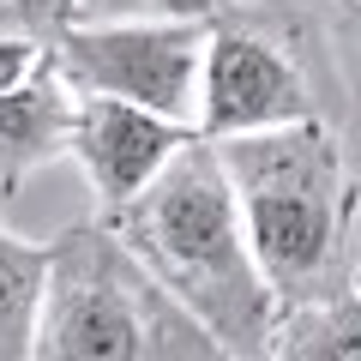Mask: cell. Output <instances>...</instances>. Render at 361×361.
Listing matches in <instances>:
<instances>
[{"mask_svg":"<svg viewBox=\"0 0 361 361\" xmlns=\"http://www.w3.org/2000/svg\"><path fill=\"white\" fill-rule=\"evenodd\" d=\"M235 193L247 247L283 307L361 289V187L337 121H289L211 139Z\"/></svg>","mask_w":361,"mask_h":361,"instance_id":"obj_1","label":"cell"},{"mask_svg":"<svg viewBox=\"0 0 361 361\" xmlns=\"http://www.w3.org/2000/svg\"><path fill=\"white\" fill-rule=\"evenodd\" d=\"M109 229L127 241V253L157 283L211 331L223 361L265 355L277 301L265 289L253 247H247L235 193L223 180V163L211 139H187L127 205L109 211Z\"/></svg>","mask_w":361,"mask_h":361,"instance_id":"obj_2","label":"cell"},{"mask_svg":"<svg viewBox=\"0 0 361 361\" xmlns=\"http://www.w3.org/2000/svg\"><path fill=\"white\" fill-rule=\"evenodd\" d=\"M42 265L30 361H223L211 331L127 253L109 223L61 229Z\"/></svg>","mask_w":361,"mask_h":361,"instance_id":"obj_3","label":"cell"},{"mask_svg":"<svg viewBox=\"0 0 361 361\" xmlns=\"http://www.w3.org/2000/svg\"><path fill=\"white\" fill-rule=\"evenodd\" d=\"M349 97V54H319V25L283 0H223L205 18L199 61V139L289 127V121H337Z\"/></svg>","mask_w":361,"mask_h":361,"instance_id":"obj_4","label":"cell"},{"mask_svg":"<svg viewBox=\"0 0 361 361\" xmlns=\"http://www.w3.org/2000/svg\"><path fill=\"white\" fill-rule=\"evenodd\" d=\"M49 61L78 97H121L193 127L205 18H121V25L73 18L49 42Z\"/></svg>","mask_w":361,"mask_h":361,"instance_id":"obj_5","label":"cell"},{"mask_svg":"<svg viewBox=\"0 0 361 361\" xmlns=\"http://www.w3.org/2000/svg\"><path fill=\"white\" fill-rule=\"evenodd\" d=\"M187 139H193V127L157 115V109L121 103V97H78L66 157H78V169H85V180H90V199H97V211L109 217V211L127 205Z\"/></svg>","mask_w":361,"mask_h":361,"instance_id":"obj_6","label":"cell"},{"mask_svg":"<svg viewBox=\"0 0 361 361\" xmlns=\"http://www.w3.org/2000/svg\"><path fill=\"white\" fill-rule=\"evenodd\" d=\"M73 85L42 54L13 90H0V199H13L37 169L61 163L73 139Z\"/></svg>","mask_w":361,"mask_h":361,"instance_id":"obj_7","label":"cell"},{"mask_svg":"<svg viewBox=\"0 0 361 361\" xmlns=\"http://www.w3.org/2000/svg\"><path fill=\"white\" fill-rule=\"evenodd\" d=\"M361 355V289L337 301H301L271 319L265 361H355Z\"/></svg>","mask_w":361,"mask_h":361,"instance_id":"obj_8","label":"cell"},{"mask_svg":"<svg viewBox=\"0 0 361 361\" xmlns=\"http://www.w3.org/2000/svg\"><path fill=\"white\" fill-rule=\"evenodd\" d=\"M42 265H49V247L25 241V235H13L0 223V361H30Z\"/></svg>","mask_w":361,"mask_h":361,"instance_id":"obj_9","label":"cell"},{"mask_svg":"<svg viewBox=\"0 0 361 361\" xmlns=\"http://www.w3.org/2000/svg\"><path fill=\"white\" fill-rule=\"evenodd\" d=\"M223 0H73V18L121 25V18H211Z\"/></svg>","mask_w":361,"mask_h":361,"instance_id":"obj_10","label":"cell"},{"mask_svg":"<svg viewBox=\"0 0 361 361\" xmlns=\"http://www.w3.org/2000/svg\"><path fill=\"white\" fill-rule=\"evenodd\" d=\"M66 25H73V0H0V30H18V37L42 42V49Z\"/></svg>","mask_w":361,"mask_h":361,"instance_id":"obj_11","label":"cell"},{"mask_svg":"<svg viewBox=\"0 0 361 361\" xmlns=\"http://www.w3.org/2000/svg\"><path fill=\"white\" fill-rule=\"evenodd\" d=\"M42 42H30V37H18V30H0V90H13L18 78L30 73V66L42 61Z\"/></svg>","mask_w":361,"mask_h":361,"instance_id":"obj_12","label":"cell"}]
</instances>
